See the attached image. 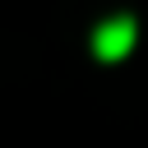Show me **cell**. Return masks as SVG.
Wrapping results in <instances>:
<instances>
[{"instance_id":"obj_1","label":"cell","mask_w":148,"mask_h":148,"mask_svg":"<svg viewBox=\"0 0 148 148\" xmlns=\"http://www.w3.org/2000/svg\"><path fill=\"white\" fill-rule=\"evenodd\" d=\"M134 18L130 14H116V18H102L97 23V32H92V51L102 56V60H120V56H130V46H134Z\"/></svg>"}]
</instances>
